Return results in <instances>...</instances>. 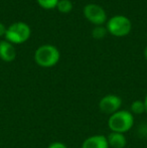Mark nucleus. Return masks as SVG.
<instances>
[{"label":"nucleus","mask_w":147,"mask_h":148,"mask_svg":"<svg viewBox=\"0 0 147 148\" xmlns=\"http://www.w3.org/2000/svg\"><path fill=\"white\" fill-rule=\"evenodd\" d=\"M84 15L88 21L97 25H104L107 22V13L105 9L96 3H89L84 7Z\"/></svg>","instance_id":"39448f33"},{"label":"nucleus","mask_w":147,"mask_h":148,"mask_svg":"<svg viewBox=\"0 0 147 148\" xmlns=\"http://www.w3.org/2000/svg\"><path fill=\"white\" fill-rule=\"evenodd\" d=\"M144 58L147 60V47H145V49H144Z\"/></svg>","instance_id":"f3484780"},{"label":"nucleus","mask_w":147,"mask_h":148,"mask_svg":"<svg viewBox=\"0 0 147 148\" xmlns=\"http://www.w3.org/2000/svg\"><path fill=\"white\" fill-rule=\"evenodd\" d=\"M31 29L25 22L17 21L11 23L6 29L5 39L12 45H21L29 39Z\"/></svg>","instance_id":"7ed1b4c3"},{"label":"nucleus","mask_w":147,"mask_h":148,"mask_svg":"<svg viewBox=\"0 0 147 148\" xmlns=\"http://www.w3.org/2000/svg\"><path fill=\"white\" fill-rule=\"evenodd\" d=\"M108 144L110 148H125L127 145L126 137L122 133L118 132H111L107 136Z\"/></svg>","instance_id":"1a4fd4ad"},{"label":"nucleus","mask_w":147,"mask_h":148,"mask_svg":"<svg viewBox=\"0 0 147 148\" xmlns=\"http://www.w3.org/2000/svg\"><path fill=\"white\" fill-rule=\"evenodd\" d=\"M146 133H147V126H146Z\"/></svg>","instance_id":"a211bd4d"},{"label":"nucleus","mask_w":147,"mask_h":148,"mask_svg":"<svg viewBox=\"0 0 147 148\" xmlns=\"http://www.w3.org/2000/svg\"><path fill=\"white\" fill-rule=\"evenodd\" d=\"M144 104H145V113H147V94L145 96V99H144Z\"/></svg>","instance_id":"dca6fc26"},{"label":"nucleus","mask_w":147,"mask_h":148,"mask_svg":"<svg viewBox=\"0 0 147 148\" xmlns=\"http://www.w3.org/2000/svg\"><path fill=\"white\" fill-rule=\"evenodd\" d=\"M61 59V53L53 45H42L34 53V60L41 68H51Z\"/></svg>","instance_id":"f03ea898"},{"label":"nucleus","mask_w":147,"mask_h":148,"mask_svg":"<svg viewBox=\"0 0 147 148\" xmlns=\"http://www.w3.org/2000/svg\"><path fill=\"white\" fill-rule=\"evenodd\" d=\"M73 2L71 0H59L57 2V8L61 13H64V14H67V13H70V12L73 10Z\"/></svg>","instance_id":"9b49d317"},{"label":"nucleus","mask_w":147,"mask_h":148,"mask_svg":"<svg viewBox=\"0 0 147 148\" xmlns=\"http://www.w3.org/2000/svg\"><path fill=\"white\" fill-rule=\"evenodd\" d=\"M108 33V30H107L106 26L104 25H97L93 28L92 30V36L94 37L95 39H103L105 38V36Z\"/></svg>","instance_id":"f8f14e48"},{"label":"nucleus","mask_w":147,"mask_h":148,"mask_svg":"<svg viewBox=\"0 0 147 148\" xmlns=\"http://www.w3.org/2000/svg\"><path fill=\"white\" fill-rule=\"evenodd\" d=\"M81 148H110L107 137L104 135H93L84 140Z\"/></svg>","instance_id":"6e6552de"},{"label":"nucleus","mask_w":147,"mask_h":148,"mask_svg":"<svg viewBox=\"0 0 147 148\" xmlns=\"http://www.w3.org/2000/svg\"><path fill=\"white\" fill-rule=\"evenodd\" d=\"M47 148H68V147H67V145H66L65 143L57 141V142L51 143V144L47 146Z\"/></svg>","instance_id":"4468645a"},{"label":"nucleus","mask_w":147,"mask_h":148,"mask_svg":"<svg viewBox=\"0 0 147 148\" xmlns=\"http://www.w3.org/2000/svg\"><path fill=\"white\" fill-rule=\"evenodd\" d=\"M134 125V115L127 110H119L110 115L108 119V127L112 132L125 134L130 131Z\"/></svg>","instance_id":"f257e3e1"},{"label":"nucleus","mask_w":147,"mask_h":148,"mask_svg":"<svg viewBox=\"0 0 147 148\" xmlns=\"http://www.w3.org/2000/svg\"><path fill=\"white\" fill-rule=\"evenodd\" d=\"M106 28L110 34L116 37L126 36L132 29V22L127 16L114 15L107 20Z\"/></svg>","instance_id":"20e7f679"},{"label":"nucleus","mask_w":147,"mask_h":148,"mask_svg":"<svg viewBox=\"0 0 147 148\" xmlns=\"http://www.w3.org/2000/svg\"><path fill=\"white\" fill-rule=\"evenodd\" d=\"M122 105V99L117 95H106L99 102V108L101 112L106 115H112L120 110Z\"/></svg>","instance_id":"423d86ee"},{"label":"nucleus","mask_w":147,"mask_h":148,"mask_svg":"<svg viewBox=\"0 0 147 148\" xmlns=\"http://www.w3.org/2000/svg\"><path fill=\"white\" fill-rule=\"evenodd\" d=\"M6 29H7V27H6V26L4 25L3 23H1V22H0V37L5 36Z\"/></svg>","instance_id":"2eb2a0df"},{"label":"nucleus","mask_w":147,"mask_h":148,"mask_svg":"<svg viewBox=\"0 0 147 148\" xmlns=\"http://www.w3.org/2000/svg\"><path fill=\"white\" fill-rule=\"evenodd\" d=\"M36 1L41 8L49 10V9H53V8H57V2L59 0H36Z\"/></svg>","instance_id":"ddd939ff"},{"label":"nucleus","mask_w":147,"mask_h":148,"mask_svg":"<svg viewBox=\"0 0 147 148\" xmlns=\"http://www.w3.org/2000/svg\"><path fill=\"white\" fill-rule=\"evenodd\" d=\"M16 49L11 42L6 39L0 41V59L3 62H11L16 59Z\"/></svg>","instance_id":"0eeeda50"},{"label":"nucleus","mask_w":147,"mask_h":148,"mask_svg":"<svg viewBox=\"0 0 147 148\" xmlns=\"http://www.w3.org/2000/svg\"><path fill=\"white\" fill-rule=\"evenodd\" d=\"M130 110H131L130 112H131L133 115H141V114L145 113V104H144V101L135 100V101L131 104Z\"/></svg>","instance_id":"9d476101"}]
</instances>
